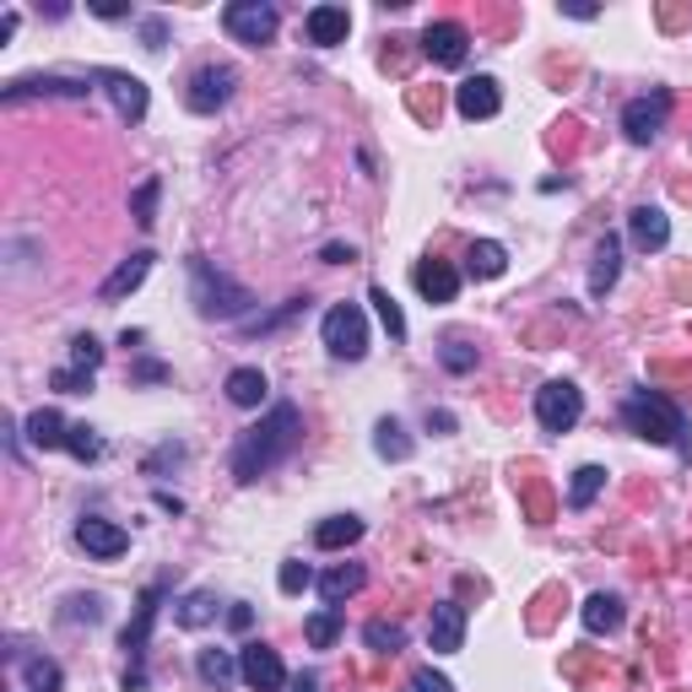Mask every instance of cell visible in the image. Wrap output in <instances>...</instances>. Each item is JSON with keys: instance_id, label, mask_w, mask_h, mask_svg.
<instances>
[{"instance_id": "1", "label": "cell", "mask_w": 692, "mask_h": 692, "mask_svg": "<svg viewBox=\"0 0 692 692\" xmlns=\"http://www.w3.org/2000/svg\"><path fill=\"white\" fill-rule=\"evenodd\" d=\"M298 438H303V412H298L292 401H277L260 427H250V433L239 438V449H233V476H239V482H260L271 465H281V460L298 449Z\"/></svg>"}, {"instance_id": "2", "label": "cell", "mask_w": 692, "mask_h": 692, "mask_svg": "<svg viewBox=\"0 0 692 692\" xmlns=\"http://www.w3.org/2000/svg\"><path fill=\"white\" fill-rule=\"evenodd\" d=\"M622 422L639 433V438H655V444H677L692 460V438H688V416L677 412L660 390H633L622 401Z\"/></svg>"}, {"instance_id": "3", "label": "cell", "mask_w": 692, "mask_h": 692, "mask_svg": "<svg viewBox=\"0 0 692 692\" xmlns=\"http://www.w3.org/2000/svg\"><path fill=\"white\" fill-rule=\"evenodd\" d=\"M190 292H195V308L206 319H244L250 314V287H239L233 277H222L211 260H190Z\"/></svg>"}, {"instance_id": "4", "label": "cell", "mask_w": 692, "mask_h": 692, "mask_svg": "<svg viewBox=\"0 0 692 692\" xmlns=\"http://www.w3.org/2000/svg\"><path fill=\"white\" fill-rule=\"evenodd\" d=\"M319 336H325L330 357H347V363H357V357L368 352V319H363V308H357V303H336V308L325 314Z\"/></svg>"}, {"instance_id": "5", "label": "cell", "mask_w": 692, "mask_h": 692, "mask_svg": "<svg viewBox=\"0 0 692 692\" xmlns=\"http://www.w3.org/2000/svg\"><path fill=\"white\" fill-rule=\"evenodd\" d=\"M157 606H162V584H146L136 600V622L125 628V655H131V671H125V692H146V671H141V660H146V639H151V622H157Z\"/></svg>"}, {"instance_id": "6", "label": "cell", "mask_w": 692, "mask_h": 692, "mask_svg": "<svg viewBox=\"0 0 692 692\" xmlns=\"http://www.w3.org/2000/svg\"><path fill=\"white\" fill-rule=\"evenodd\" d=\"M222 27L239 38V44H250V49H260V44H271L281 27L277 5L271 0H233L228 11H222Z\"/></svg>"}, {"instance_id": "7", "label": "cell", "mask_w": 692, "mask_h": 692, "mask_svg": "<svg viewBox=\"0 0 692 692\" xmlns=\"http://www.w3.org/2000/svg\"><path fill=\"white\" fill-rule=\"evenodd\" d=\"M579 416H584V390H579V385L547 379V385L536 390V422H542L547 433H568Z\"/></svg>"}, {"instance_id": "8", "label": "cell", "mask_w": 692, "mask_h": 692, "mask_svg": "<svg viewBox=\"0 0 692 692\" xmlns=\"http://www.w3.org/2000/svg\"><path fill=\"white\" fill-rule=\"evenodd\" d=\"M666 114H671V93L655 87L649 98H633V104L622 109V131H628V141L649 146V141H660V131H666Z\"/></svg>"}, {"instance_id": "9", "label": "cell", "mask_w": 692, "mask_h": 692, "mask_svg": "<svg viewBox=\"0 0 692 692\" xmlns=\"http://www.w3.org/2000/svg\"><path fill=\"white\" fill-rule=\"evenodd\" d=\"M465 49H471V33H465L460 22H427V27H422V54H427L433 65L454 71V65H465Z\"/></svg>"}, {"instance_id": "10", "label": "cell", "mask_w": 692, "mask_h": 692, "mask_svg": "<svg viewBox=\"0 0 692 692\" xmlns=\"http://www.w3.org/2000/svg\"><path fill=\"white\" fill-rule=\"evenodd\" d=\"M233 87H239V71L233 65H206V71L190 76V109L195 114H217L233 98Z\"/></svg>"}, {"instance_id": "11", "label": "cell", "mask_w": 692, "mask_h": 692, "mask_svg": "<svg viewBox=\"0 0 692 692\" xmlns=\"http://www.w3.org/2000/svg\"><path fill=\"white\" fill-rule=\"evenodd\" d=\"M239 682L244 688H255V692H281L287 688V666H281V655L277 649H266V644H244L239 649Z\"/></svg>"}, {"instance_id": "12", "label": "cell", "mask_w": 692, "mask_h": 692, "mask_svg": "<svg viewBox=\"0 0 692 692\" xmlns=\"http://www.w3.org/2000/svg\"><path fill=\"white\" fill-rule=\"evenodd\" d=\"M87 76H22V82H5V104H22V98H87Z\"/></svg>"}, {"instance_id": "13", "label": "cell", "mask_w": 692, "mask_h": 692, "mask_svg": "<svg viewBox=\"0 0 692 692\" xmlns=\"http://www.w3.org/2000/svg\"><path fill=\"white\" fill-rule=\"evenodd\" d=\"M76 542H82V553L98 557V562H114V557L131 553V536H125L114 520H98V514H87V520L76 525Z\"/></svg>"}, {"instance_id": "14", "label": "cell", "mask_w": 692, "mask_h": 692, "mask_svg": "<svg viewBox=\"0 0 692 692\" xmlns=\"http://www.w3.org/2000/svg\"><path fill=\"white\" fill-rule=\"evenodd\" d=\"M427 644H433V655H460V644H465V606L460 600H438L433 606Z\"/></svg>"}, {"instance_id": "15", "label": "cell", "mask_w": 692, "mask_h": 692, "mask_svg": "<svg viewBox=\"0 0 692 692\" xmlns=\"http://www.w3.org/2000/svg\"><path fill=\"white\" fill-rule=\"evenodd\" d=\"M93 82H104V93L114 98V109H120V120H146V82L131 76V71H93Z\"/></svg>"}, {"instance_id": "16", "label": "cell", "mask_w": 692, "mask_h": 692, "mask_svg": "<svg viewBox=\"0 0 692 692\" xmlns=\"http://www.w3.org/2000/svg\"><path fill=\"white\" fill-rule=\"evenodd\" d=\"M454 109H460L465 120H493V114L503 109V93H498L493 76H465V82L454 87Z\"/></svg>"}, {"instance_id": "17", "label": "cell", "mask_w": 692, "mask_h": 692, "mask_svg": "<svg viewBox=\"0 0 692 692\" xmlns=\"http://www.w3.org/2000/svg\"><path fill=\"white\" fill-rule=\"evenodd\" d=\"M303 33H308V44H319V49H336V44H347V33H352V16H347V5H314V11L303 16Z\"/></svg>"}, {"instance_id": "18", "label": "cell", "mask_w": 692, "mask_h": 692, "mask_svg": "<svg viewBox=\"0 0 692 692\" xmlns=\"http://www.w3.org/2000/svg\"><path fill=\"white\" fill-rule=\"evenodd\" d=\"M416 292L427 298V303H454V292H460V271L454 266H444V260H422L412 271Z\"/></svg>"}, {"instance_id": "19", "label": "cell", "mask_w": 692, "mask_h": 692, "mask_svg": "<svg viewBox=\"0 0 692 692\" xmlns=\"http://www.w3.org/2000/svg\"><path fill=\"white\" fill-rule=\"evenodd\" d=\"M628 233H633L639 250H666V244H671V217H666L660 206H639V211L628 217Z\"/></svg>"}, {"instance_id": "20", "label": "cell", "mask_w": 692, "mask_h": 692, "mask_svg": "<svg viewBox=\"0 0 692 692\" xmlns=\"http://www.w3.org/2000/svg\"><path fill=\"white\" fill-rule=\"evenodd\" d=\"M617 271H622V239H611V233H606V239L595 244V266H590V292H595V298H606V292L617 287Z\"/></svg>"}, {"instance_id": "21", "label": "cell", "mask_w": 692, "mask_h": 692, "mask_svg": "<svg viewBox=\"0 0 692 692\" xmlns=\"http://www.w3.org/2000/svg\"><path fill=\"white\" fill-rule=\"evenodd\" d=\"M146 271H151V255L141 250V255H131V260H120V271H114V277L98 287V298H104V303H120V298H131L141 281H146Z\"/></svg>"}, {"instance_id": "22", "label": "cell", "mask_w": 692, "mask_h": 692, "mask_svg": "<svg viewBox=\"0 0 692 692\" xmlns=\"http://www.w3.org/2000/svg\"><path fill=\"white\" fill-rule=\"evenodd\" d=\"M266 396H271V385H266L260 368H233V374H228V401H233V406L255 412V406H266Z\"/></svg>"}, {"instance_id": "23", "label": "cell", "mask_w": 692, "mask_h": 692, "mask_svg": "<svg viewBox=\"0 0 692 692\" xmlns=\"http://www.w3.org/2000/svg\"><path fill=\"white\" fill-rule=\"evenodd\" d=\"M465 271H471V277H482V281L503 277V271H509V250H503L498 239H476V244H471V255H465Z\"/></svg>"}, {"instance_id": "24", "label": "cell", "mask_w": 692, "mask_h": 692, "mask_svg": "<svg viewBox=\"0 0 692 692\" xmlns=\"http://www.w3.org/2000/svg\"><path fill=\"white\" fill-rule=\"evenodd\" d=\"M352 542H363V520H357V514H336V520H325V525L314 531V547H319V553H341V547H352Z\"/></svg>"}, {"instance_id": "25", "label": "cell", "mask_w": 692, "mask_h": 692, "mask_svg": "<svg viewBox=\"0 0 692 692\" xmlns=\"http://www.w3.org/2000/svg\"><path fill=\"white\" fill-rule=\"evenodd\" d=\"M363 562H341V568H330L325 579H319V595H325V606H341L347 595H357L363 590Z\"/></svg>"}, {"instance_id": "26", "label": "cell", "mask_w": 692, "mask_h": 692, "mask_svg": "<svg viewBox=\"0 0 692 692\" xmlns=\"http://www.w3.org/2000/svg\"><path fill=\"white\" fill-rule=\"evenodd\" d=\"M579 617H584V628H590V633H617V628H622V600L600 590V595H590V600H584V611H579Z\"/></svg>"}, {"instance_id": "27", "label": "cell", "mask_w": 692, "mask_h": 692, "mask_svg": "<svg viewBox=\"0 0 692 692\" xmlns=\"http://www.w3.org/2000/svg\"><path fill=\"white\" fill-rule=\"evenodd\" d=\"M22 433H27V444H33V449H60L71 427L60 422V412H33L27 422H22Z\"/></svg>"}, {"instance_id": "28", "label": "cell", "mask_w": 692, "mask_h": 692, "mask_svg": "<svg viewBox=\"0 0 692 692\" xmlns=\"http://www.w3.org/2000/svg\"><path fill=\"white\" fill-rule=\"evenodd\" d=\"M600 487H606V471L600 465H579L573 482H568V509H590L600 498Z\"/></svg>"}, {"instance_id": "29", "label": "cell", "mask_w": 692, "mask_h": 692, "mask_svg": "<svg viewBox=\"0 0 692 692\" xmlns=\"http://www.w3.org/2000/svg\"><path fill=\"white\" fill-rule=\"evenodd\" d=\"M233 677H244V671H239V655H228V649H201V682L228 688Z\"/></svg>"}, {"instance_id": "30", "label": "cell", "mask_w": 692, "mask_h": 692, "mask_svg": "<svg viewBox=\"0 0 692 692\" xmlns=\"http://www.w3.org/2000/svg\"><path fill=\"white\" fill-rule=\"evenodd\" d=\"M303 639H308L314 649H330V644L341 639V611H336V606H325V611H314V617L303 622Z\"/></svg>"}, {"instance_id": "31", "label": "cell", "mask_w": 692, "mask_h": 692, "mask_svg": "<svg viewBox=\"0 0 692 692\" xmlns=\"http://www.w3.org/2000/svg\"><path fill=\"white\" fill-rule=\"evenodd\" d=\"M368 303L379 308V325L390 330V341H406V314H401V303L390 298V287H374V292H368Z\"/></svg>"}, {"instance_id": "32", "label": "cell", "mask_w": 692, "mask_h": 692, "mask_svg": "<svg viewBox=\"0 0 692 692\" xmlns=\"http://www.w3.org/2000/svg\"><path fill=\"white\" fill-rule=\"evenodd\" d=\"M374 449H379L385 460H406V454H412V444L401 438V422H396V416H385V422L374 427Z\"/></svg>"}, {"instance_id": "33", "label": "cell", "mask_w": 692, "mask_h": 692, "mask_svg": "<svg viewBox=\"0 0 692 692\" xmlns=\"http://www.w3.org/2000/svg\"><path fill=\"white\" fill-rule=\"evenodd\" d=\"M206 622H217V606H211V595H206V590L184 595V606H179V628H206Z\"/></svg>"}, {"instance_id": "34", "label": "cell", "mask_w": 692, "mask_h": 692, "mask_svg": "<svg viewBox=\"0 0 692 692\" xmlns=\"http://www.w3.org/2000/svg\"><path fill=\"white\" fill-rule=\"evenodd\" d=\"M363 639H368V644H374L379 655H396V649L406 644V633H401V622H368V628H363Z\"/></svg>"}, {"instance_id": "35", "label": "cell", "mask_w": 692, "mask_h": 692, "mask_svg": "<svg viewBox=\"0 0 692 692\" xmlns=\"http://www.w3.org/2000/svg\"><path fill=\"white\" fill-rule=\"evenodd\" d=\"M438 363H444L449 374H471V368H476V347H465V341H444V347H438Z\"/></svg>"}, {"instance_id": "36", "label": "cell", "mask_w": 692, "mask_h": 692, "mask_svg": "<svg viewBox=\"0 0 692 692\" xmlns=\"http://www.w3.org/2000/svg\"><path fill=\"white\" fill-rule=\"evenodd\" d=\"M65 449H71L76 460H98V454H104V444H98V433H93L87 422H76V427L65 433Z\"/></svg>"}, {"instance_id": "37", "label": "cell", "mask_w": 692, "mask_h": 692, "mask_svg": "<svg viewBox=\"0 0 692 692\" xmlns=\"http://www.w3.org/2000/svg\"><path fill=\"white\" fill-rule=\"evenodd\" d=\"M22 671L38 692H60V666L54 660H22Z\"/></svg>"}, {"instance_id": "38", "label": "cell", "mask_w": 692, "mask_h": 692, "mask_svg": "<svg viewBox=\"0 0 692 692\" xmlns=\"http://www.w3.org/2000/svg\"><path fill=\"white\" fill-rule=\"evenodd\" d=\"M60 396H87L93 390V374L87 368H54V379H49Z\"/></svg>"}, {"instance_id": "39", "label": "cell", "mask_w": 692, "mask_h": 692, "mask_svg": "<svg viewBox=\"0 0 692 692\" xmlns=\"http://www.w3.org/2000/svg\"><path fill=\"white\" fill-rule=\"evenodd\" d=\"M71 363H76V368H87V374H93V368H98V363H104V347H98V341H93V336H76V341H71Z\"/></svg>"}, {"instance_id": "40", "label": "cell", "mask_w": 692, "mask_h": 692, "mask_svg": "<svg viewBox=\"0 0 692 692\" xmlns=\"http://www.w3.org/2000/svg\"><path fill=\"white\" fill-rule=\"evenodd\" d=\"M131 211H136L141 228H151V222H157V217H151V211H157V179H146V184H141L136 201H131Z\"/></svg>"}, {"instance_id": "41", "label": "cell", "mask_w": 692, "mask_h": 692, "mask_svg": "<svg viewBox=\"0 0 692 692\" xmlns=\"http://www.w3.org/2000/svg\"><path fill=\"white\" fill-rule=\"evenodd\" d=\"M401 692H454V688H449V677H438L433 666H422V671L406 677V688H401Z\"/></svg>"}, {"instance_id": "42", "label": "cell", "mask_w": 692, "mask_h": 692, "mask_svg": "<svg viewBox=\"0 0 692 692\" xmlns=\"http://www.w3.org/2000/svg\"><path fill=\"white\" fill-rule=\"evenodd\" d=\"M308 584H314V573H308L303 562H281V590H287V595H298V590H308Z\"/></svg>"}, {"instance_id": "43", "label": "cell", "mask_w": 692, "mask_h": 692, "mask_svg": "<svg viewBox=\"0 0 692 692\" xmlns=\"http://www.w3.org/2000/svg\"><path fill=\"white\" fill-rule=\"evenodd\" d=\"M71 617H87V622H98V617H104V606H98V595H87V600L76 595V600H71Z\"/></svg>"}, {"instance_id": "44", "label": "cell", "mask_w": 692, "mask_h": 692, "mask_svg": "<svg viewBox=\"0 0 692 692\" xmlns=\"http://www.w3.org/2000/svg\"><path fill=\"white\" fill-rule=\"evenodd\" d=\"M250 622H255V606H244V600H233V611H228V628H233V633H244Z\"/></svg>"}, {"instance_id": "45", "label": "cell", "mask_w": 692, "mask_h": 692, "mask_svg": "<svg viewBox=\"0 0 692 692\" xmlns=\"http://www.w3.org/2000/svg\"><path fill=\"white\" fill-rule=\"evenodd\" d=\"M136 379L141 385H157V379H168V368L162 363H136Z\"/></svg>"}, {"instance_id": "46", "label": "cell", "mask_w": 692, "mask_h": 692, "mask_svg": "<svg viewBox=\"0 0 692 692\" xmlns=\"http://www.w3.org/2000/svg\"><path fill=\"white\" fill-rule=\"evenodd\" d=\"M141 38H146V49H162V22H157V16L141 22Z\"/></svg>"}, {"instance_id": "47", "label": "cell", "mask_w": 692, "mask_h": 692, "mask_svg": "<svg viewBox=\"0 0 692 692\" xmlns=\"http://www.w3.org/2000/svg\"><path fill=\"white\" fill-rule=\"evenodd\" d=\"M427 427H438V433H449V427H454V416H449V412H427Z\"/></svg>"}, {"instance_id": "48", "label": "cell", "mask_w": 692, "mask_h": 692, "mask_svg": "<svg viewBox=\"0 0 692 692\" xmlns=\"http://www.w3.org/2000/svg\"><path fill=\"white\" fill-rule=\"evenodd\" d=\"M325 260H330V266H347V260H352V250H341V244H330V250H325Z\"/></svg>"}]
</instances>
